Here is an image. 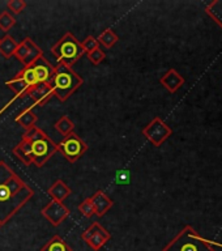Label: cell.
Returning a JSON list of instances; mask_svg holds the SVG:
<instances>
[{"label": "cell", "instance_id": "14", "mask_svg": "<svg viewBox=\"0 0 222 251\" xmlns=\"http://www.w3.org/2000/svg\"><path fill=\"white\" fill-rule=\"evenodd\" d=\"M90 200H92L94 212H96V215L98 217H102L103 215H106V212H109L114 205L113 200L110 199L102 190H98V191L94 192V195L90 198Z\"/></svg>", "mask_w": 222, "mask_h": 251}, {"label": "cell", "instance_id": "16", "mask_svg": "<svg viewBox=\"0 0 222 251\" xmlns=\"http://www.w3.org/2000/svg\"><path fill=\"white\" fill-rule=\"evenodd\" d=\"M71 192H72V190L70 188V186L64 183L62 179L55 180L54 184L47 190V194L50 195L51 199L62 201V203L71 195Z\"/></svg>", "mask_w": 222, "mask_h": 251}, {"label": "cell", "instance_id": "20", "mask_svg": "<svg viewBox=\"0 0 222 251\" xmlns=\"http://www.w3.org/2000/svg\"><path fill=\"white\" fill-rule=\"evenodd\" d=\"M97 41L99 45L105 47V49H111L115 43L119 41V37L113 29H106L97 37Z\"/></svg>", "mask_w": 222, "mask_h": 251}, {"label": "cell", "instance_id": "8", "mask_svg": "<svg viewBox=\"0 0 222 251\" xmlns=\"http://www.w3.org/2000/svg\"><path fill=\"white\" fill-rule=\"evenodd\" d=\"M173 129L165 123L160 117L153 118L148 126L143 128V135L152 143L154 147H161L169 137L172 136Z\"/></svg>", "mask_w": 222, "mask_h": 251}, {"label": "cell", "instance_id": "17", "mask_svg": "<svg viewBox=\"0 0 222 251\" xmlns=\"http://www.w3.org/2000/svg\"><path fill=\"white\" fill-rule=\"evenodd\" d=\"M16 123L17 125H20L21 127H24L25 128V131L26 129H30L31 127H34L35 125H37V121H38V117H37V114L33 111L31 109H25L23 110L21 113L16 117Z\"/></svg>", "mask_w": 222, "mask_h": 251}, {"label": "cell", "instance_id": "29", "mask_svg": "<svg viewBox=\"0 0 222 251\" xmlns=\"http://www.w3.org/2000/svg\"><path fill=\"white\" fill-rule=\"evenodd\" d=\"M86 55H88V59H89L92 64H94V66L101 64L102 60H105L106 58V52H103V50H101V49H97V50L92 51V52Z\"/></svg>", "mask_w": 222, "mask_h": 251}, {"label": "cell", "instance_id": "5", "mask_svg": "<svg viewBox=\"0 0 222 251\" xmlns=\"http://www.w3.org/2000/svg\"><path fill=\"white\" fill-rule=\"evenodd\" d=\"M37 85H38V81H37V77H35V74L34 71H33V68H31L30 66L24 67L23 70L20 71L15 77L11 78V80H8V81L5 82V86L9 88V89L15 93V96L7 102V105H4V107L0 109V115H1L13 102H16L17 100H20V98H24L26 97V96H29L31 90L34 89Z\"/></svg>", "mask_w": 222, "mask_h": 251}, {"label": "cell", "instance_id": "15", "mask_svg": "<svg viewBox=\"0 0 222 251\" xmlns=\"http://www.w3.org/2000/svg\"><path fill=\"white\" fill-rule=\"evenodd\" d=\"M13 154L26 166H30L33 164L30 141L25 139V137H21V141L13 148Z\"/></svg>", "mask_w": 222, "mask_h": 251}, {"label": "cell", "instance_id": "23", "mask_svg": "<svg viewBox=\"0 0 222 251\" xmlns=\"http://www.w3.org/2000/svg\"><path fill=\"white\" fill-rule=\"evenodd\" d=\"M25 41H26L27 47H29V58H27L26 66H30L31 63H34L37 59H39L41 56H43V52H42V50H41V49L38 47V45H37L35 42H33V39H31L30 37H26V38H25Z\"/></svg>", "mask_w": 222, "mask_h": 251}, {"label": "cell", "instance_id": "25", "mask_svg": "<svg viewBox=\"0 0 222 251\" xmlns=\"http://www.w3.org/2000/svg\"><path fill=\"white\" fill-rule=\"evenodd\" d=\"M13 56H16L19 62L23 63L24 67L26 66L27 58H29V47H27V43L25 39H24L23 42H20L19 45H17V49H16Z\"/></svg>", "mask_w": 222, "mask_h": 251}, {"label": "cell", "instance_id": "22", "mask_svg": "<svg viewBox=\"0 0 222 251\" xmlns=\"http://www.w3.org/2000/svg\"><path fill=\"white\" fill-rule=\"evenodd\" d=\"M205 12L222 27V0L211 1L205 7Z\"/></svg>", "mask_w": 222, "mask_h": 251}, {"label": "cell", "instance_id": "6", "mask_svg": "<svg viewBox=\"0 0 222 251\" xmlns=\"http://www.w3.org/2000/svg\"><path fill=\"white\" fill-rule=\"evenodd\" d=\"M51 52L55 55L58 64H66L68 67L74 66L84 55L80 41L70 31L51 47Z\"/></svg>", "mask_w": 222, "mask_h": 251}, {"label": "cell", "instance_id": "4", "mask_svg": "<svg viewBox=\"0 0 222 251\" xmlns=\"http://www.w3.org/2000/svg\"><path fill=\"white\" fill-rule=\"evenodd\" d=\"M162 251H215V249L194 227L186 225Z\"/></svg>", "mask_w": 222, "mask_h": 251}, {"label": "cell", "instance_id": "27", "mask_svg": "<svg viewBox=\"0 0 222 251\" xmlns=\"http://www.w3.org/2000/svg\"><path fill=\"white\" fill-rule=\"evenodd\" d=\"M78 211H80V213H81L82 216H85V217H88V219H90L92 216L96 215V212H94V207L93 204H92V200H90V198H86L84 201H81V203L78 204Z\"/></svg>", "mask_w": 222, "mask_h": 251}, {"label": "cell", "instance_id": "31", "mask_svg": "<svg viewBox=\"0 0 222 251\" xmlns=\"http://www.w3.org/2000/svg\"><path fill=\"white\" fill-rule=\"evenodd\" d=\"M1 226H3V224H1V223H0V227H1Z\"/></svg>", "mask_w": 222, "mask_h": 251}, {"label": "cell", "instance_id": "26", "mask_svg": "<svg viewBox=\"0 0 222 251\" xmlns=\"http://www.w3.org/2000/svg\"><path fill=\"white\" fill-rule=\"evenodd\" d=\"M81 43V49L82 51H84V54H89V52H92V51L97 50V49H99V43H98L97 38H94L93 35H88Z\"/></svg>", "mask_w": 222, "mask_h": 251}, {"label": "cell", "instance_id": "7", "mask_svg": "<svg viewBox=\"0 0 222 251\" xmlns=\"http://www.w3.org/2000/svg\"><path fill=\"white\" fill-rule=\"evenodd\" d=\"M56 147H58V152L62 153L70 162H76L80 160L88 151V144L74 132L64 136V139L58 143Z\"/></svg>", "mask_w": 222, "mask_h": 251}, {"label": "cell", "instance_id": "30", "mask_svg": "<svg viewBox=\"0 0 222 251\" xmlns=\"http://www.w3.org/2000/svg\"><path fill=\"white\" fill-rule=\"evenodd\" d=\"M115 183L125 184L129 183V172L128 170H118L115 174Z\"/></svg>", "mask_w": 222, "mask_h": 251}, {"label": "cell", "instance_id": "24", "mask_svg": "<svg viewBox=\"0 0 222 251\" xmlns=\"http://www.w3.org/2000/svg\"><path fill=\"white\" fill-rule=\"evenodd\" d=\"M16 19L8 11H3L0 13V30L9 31L16 25Z\"/></svg>", "mask_w": 222, "mask_h": 251}, {"label": "cell", "instance_id": "2", "mask_svg": "<svg viewBox=\"0 0 222 251\" xmlns=\"http://www.w3.org/2000/svg\"><path fill=\"white\" fill-rule=\"evenodd\" d=\"M50 85L54 96L58 97L59 101L64 102L82 85V78L72 70V67L56 64L54 75L50 80Z\"/></svg>", "mask_w": 222, "mask_h": 251}, {"label": "cell", "instance_id": "9", "mask_svg": "<svg viewBox=\"0 0 222 251\" xmlns=\"http://www.w3.org/2000/svg\"><path fill=\"white\" fill-rule=\"evenodd\" d=\"M81 239L85 241L94 251L101 250L106 243L111 239V234L102 226L101 224L94 221L88 229L81 234Z\"/></svg>", "mask_w": 222, "mask_h": 251}, {"label": "cell", "instance_id": "11", "mask_svg": "<svg viewBox=\"0 0 222 251\" xmlns=\"http://www.w3.org/2000/svg\"><path fill=\"white\" fill-rule=\"evenodd\" d=\"M30 67L33 68V71H34L35 77H37L38 84L50 82L51 77H52V75H54L55 67L52 66L45 56H41L39 59H37L34 63H31Z\"/></svg>", "mask_w": 222, "mask_h": 251}, {"label": "cell", "instance_id": "13", "mask_svg": "<svg viewBox=\"0 0 222 251\" xmlns=\"http://www.w3.org/2000/svg\"><path fill=\"white\" fill-rule=\"evenodd\" d=\"M160 82L169 90V92H170V93H175V92H178V90L183 86L184 77L176 70L170 68V70L160 78Z\"/></svg>", "mask_w": 222, "mask_h": 251}, {"label": "cell", "instance_id": "3", "mask_svg": "<svg viewBox=\"0 0 222 251\" xmlns=\"http://www.w3.org/2000/svg\"><path fill=\"white\" fill-rule=\"evenodd\" d=\"M23 137L30 141L31 156H33V164L38 168H42L55 153L58 152V147L50 136L42 129L34 126L30 129H26Z\"/></svg>", "mask_w": 222, "mask_h": 251}, {"label": "cell", "instance_id": "19", "mask_svg": "<svg viewBox=\"0 0 222 251\" xmlns=\"http://www.w3.org/2000/svg\"><path fill=\"white\" fill-rule=\"evenodd\" d=\"M41 251H72V249L60 235L56 234L41 249Z\"/></svg>", "mask_w": 222, "mask_h": 251}, {"label": "cell", "instance_id": "28", "mask_svg": "<svg viewBox=\"0 0 222 251\" xmlns=\"http://www.w3.org/2000/svg\"><path fill=\"white\" fill-rule=\"evenodd\" d=\"M8 11H12L13 15H20L26 8L25 0H8L7 1Z\"/></svg>", "mask_w": 222, "mask_h": 251}, {"label": "cell", "instance_id": "10", "mask_svg": "<svg viewBox=\"0 0 222 251\" xmlns=\"http://www.w3.org/2000/svg\"><path fill=\"white\" fill-rule=\"evenodd\" d=\"M41 215L54 226H59L60 224L67 220V217L71 215V211L68 207L64 205L62 201H56V200L51 199L45 207L41 209Z\"/></svg>", "mask_w": 222, "mask_h": 251}, {"label": "cell", "instance_id": "12", "mask_svg": "<svg viewBox=\"0 0 222 251\" xmlns=\"http://www.w3.org/2000/svg\"><path fill=\"white\" fill-rule=\"evenodd\" d=\"M54 96V92H52V88H51L50 82H45V84H38L35 86L34 89L31 90L29 97L33 101V105L29 107V109L33 110V107H37V106H43L46 105L47 102L50 101V98Z\"/></svg>", "mask_w": 222, "mask_h": 251}, {"label": "cell", "instance_id": "1", "mask_svg": "<svg viewBox=\"0 0 222 251\" xmlns=\"http://www.w3.org/2000/svg\"><path fill=\"white\" fill-rule=\"evenodd\" d=\"M33 196V188L0 161V223L7 224Z\"/></svg>", "mask_w": 222, "mask_h": 251}, {"label": "cell", "instance_id": "18", "mask_svg": "<svg viewBox=\"0 0 222 251\" xmlns=\"http://www.w3.org/2000/svg\"><path fill=\"white\" fill-rule=\"evenodd\" d=\"M17 45H19V42H16V39L12 35H4L3 38L0 39V54L3 55L5 59L12 58L15 55Z\"/></svg>", "mask_w": 222, "mask_h": 251}, {"label": "cell", "instance_id": "21", "mask_svg": "<svg viewBox=\"0 0 222 251\" xmlns=\"http://www.w3.org/2000/svg\"><path fill=\"white\" fill-rule=\"evenodd\" d=\"M55 128H56V131H58L60 135L67 136V135H70L71 132H74V123L71 121V118L68 117V115H62L58 121L55 122Z\"/></svg>", "mask_w": 222, "mask_h": 251}]
</instances>
